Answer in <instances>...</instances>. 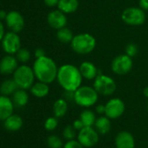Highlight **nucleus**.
<instances>
[{"instance_id": "f257e3e1", "label": "nucleus", "mask_w": 148, "mask_h": 148, "mask_svg": "<svg viewBox=\"0 0 148 148\" xmlns=\"http://www.w3.org/2000/svg\"><path fill=\"white\" fill-rule=\"evenodd\" d=\"M57 81L64 91L75 92L81 86L83 77L79 67L71 64H64L58 67Z\"/></svg>"}, {"instance_id": "f03ea898", "label": "nucleus", "mask_w": 148, "mask_h": 148, "mask_svg": "<svg viewBox=\"0 0 148 148\" xmlns=\"http://www.w3.org/2000/svg\"><path fill=\"white\" fill-rule=\"evenodd\" d=\"M35 77L38 81L51 84L57 80L58 67L55 61L46 55L35 59L32 66Z\"/></svg>"}, {"instance_id": "7ed1b4c3", "label": "nucleus", "mask_w": 148, "mask_h": 148, "mask_svg": "<svg viewBox=\"0 0 148 148\" xmlns=\"http://www.w3.org/2000/svg\"><path fill=\"white\" fill-rule=\"evenodd\" d=\"M96 45V38L92 34L86 32L74 35L71 42V47L73 51L80 55L91 53L95 49Z\"/></svg>"}, {"instance_id": "20e7f679", "label": "nucleus", "mask_w": 148, "mask_h": 148, "mask_svg": "<svg viewBox=\"0 0 148 148\" xmlns=\"http://www.w3.org/2000/svg\"><path fill=\"white\" fill-rule=\"evenodd\" d=\"M99 95L93 86H81L74 92V102L81 107L88 108L97 104Z\"/></svg>"}, {"instance_id": "39448f33", "label": "nucleus", "mask_w": 148, "mask_h": 148, "mask_svg": "<svg viewBox=\"0 0 148 148\" xmlns=\"http://www.w3.org/2000/svg\"><path fill=\"white\" fill-rule=\"evenodd\" d=\"M12 75L18 88L25 90L31 89L36 79L33 69L25 64L18 65Z\"/></svg>"}, {"instance_id": "423d86ee", "label": "nucleus", "mask_w": 148, "mask_h": 148, "mask_svg": "<svg viewBox=\"0 0 148 148\" xmlns=\"http://www.w3.org/2000/svg\"><path fill=\"white\" fill-rule=\"evenodd\" d=\"M122 21L131 26L142 25L146 19V14L139 6H131L125 9L121 14Z\"/></svg>"}, {"instance_id": "0eeeda50", "label": "nucleus", "mask_w": 148, "mask_h": 148, "mask_svg": "<svg viewBox=\"0 0 148 148\" xmlns=\"http://www.w3.org/2000/svg\"><path fill=\"white\" fill-rule=\"evenodd\" d=\"M93 87L99 95L111 96L115 92L117 85L112 77L99 73L94 79Z\"/></svg>"}, {"instance_id": "6e6552de", "label": "nucleus", "mask_w": 148, "mask_h": 148, "mask_svg": "<svg viewBox=\"0 0 148 148\" xmlns=\"http://www.w3.org/2000/svg\"><path fill=\"white\" fill-rule=\"evenodd\" d=\"M132 58L129 57L125 53L116 56L111 64L112 71L117 75H125L132 71Z\"/></svg>"}, {"instance_id": "1a4fd4ad", "label": "nucleus", "mask_w": 148, "mask_h": 148, "mask_svg": "<svg viewBox=\"0 0 148 148\" xmlns=\"http://www.w3.org/2000/svg\"><path fill=\"white\" fill-rule=\"evenodd\" d=\"M1 46L3 51L11 55L16 54L21 48V39L17 32H8L5 34L3 39L1 40Z\"/></svg>"}, {"instance_id": "9d476101", "label": "nucleus", "mask_w": 148, "mask_h": 148, "mask_svg": "<svg viewBox=\"0 0 148 148\" xmlns=\"http://www.w3.org/2000/svg\"><path fill=\"white\" fill-rule=\"evenodd\" d=\"M78 140L84 147H92L99 140V132L92 126H85L78 133Z\"/></svg>"}, {"instance_id": "9b49d317", "label": "nucleus", "mask_w": 148, "mask_h": 148, "mask_svg": "<svg viewBox=\"0 0 148 148\" xmlns=\"http://www.w3.org/2000/svg\"><path fill=\"white\" fill-rule=\"evenodd\" d=\"M125 110V106L124 101L119 98H112L109 99L106 104L105 115L110 119H116L124 114Z\"/></svg>"}, {"instance_id": "f8f14e48", "label": "nucleus", "mask_w": 148, "mask_h": 148, "mask_svg": "<svg viewBox=\"0 0 148 148\" xmlns=\"http://www.w3.org/2000/svg\"><path fill=\"white\" fill-rule=\"evenodd\" d=\"M5 21L6 26L10 29V31L17 33L22 32L25 25V21L23 15L17 11L9 12Z\"/></svg>"}, {"instance_id": "ddd939ff", "label": "nucleus", "mask_w": 148, "mask_h": 148, "mask_svg": "<svg viewBox=\"0 0 148 148\" xmlns=\"http://www.w3.org/2000/svg\"><path fill=\"white\" fill-rule=\"evenodd\" d=\"M46 20H47V24L49 25V26L57 31L63 27H65L67 25L66 14L58 9L50 12L47 15Z\"/></svg>"}, {"instance_id": "4468645a", "label": "nucleus", "mask_w": 148, "mask_h": 148, "mask_svg": "<svg viewBox=\"0 0 148 148\" xmlns=\"http://www.w3.org/2000/svg\"><path fill=\"white\" fill-rule=\"evenodd\" d=\"M18 60L16 56L7 54L0 60V73L3 75H11L18 67Z\"/></svg>"}, {"instance_id": "2eb2a0df", "label": "nucleus", "mask_w": 148, "mask_h": 148, "mask_svg": "<svg viewBox=\"0 0 148 148\" xmlns=\"http://www.w3.org/2000/svg\"><path fill=\"white\" fill-rule=\"evenodd\" d=\"M116 148H134L135 139L132 133L126 131L119 132L115 138Z\"/></svg>"}, {"instance_id": "dca6fc26", "label": "nucleus", "mask_w": 148, "mask_h": 148, "mask_svg": "<svg viewBox=\"0 0 148 148\" xmlns=\"http://www.w3.org/2000/svg\"><path fill=\"white\" fill-rule=\"evenodd\" d=\"M14 104L8 96L0 95V121H5L8 117L13 114Z\"/></svg>"}, {"instance_id": "f3484780", "label": "nucleus", "mask_w": 148, "mask_h": 148, "mask_svg": "<svg viewBox=\"0 0 148 148\" xmlns=\"http://www.w3.org/2000/svg\"><path fill=\"white\" fill-rule=\"evenodd\" d=\"M79 71L83 79L86 80H94L96 77L100 73L97 66L90 61H84L79 65Z\"/></svg>"}, {"instance_id": "a211bd4d", "label": "nucleus", "mask_w": 148, "mask_h": 148, "mask_svg": "<svg viewBox=\"0 0 148 148\" xmlns=\"http://www.w3.org/2000/svg\"><path fill=\"white\" fill-rule=\"evenodd\" d=\"M23 125V119L18 114H12L4 121V126L9 132H18L22 128Z\"/></svg>"}, {"instance_id": "6ab92c4d", "label": "nucleus", "mask_w": 148, "mask_h": 148, "mask_svg": "<svg viewBox=\"0 0 148 148\" xmlns=\"http://www.w3.org/2000/svg\"><path fill=\"white\" fill-rule=\"evenodd\" d=\"M79 6V0H59L58 9L65 14H71L77 12Z\"/></svg>"}, {"instance_id": "aec40b11", "label": "nucleus", "mask_w": 148, "mask_h": 148, "mask_svg": "<svg viewBox=\"0 0 148 148\" xmlns=\"http://www.w3.org/2000/svg\"><path fill=\"white\" fill-rule=\"evenodd\" d=\"M31 93L38 99H42L46 97L49 92H50V87H49V84L38 81L37 83H34L32 85V86L31 87Z\"/></svg>"}, {"instance_id": "412c9836", "label": "nucleus", "mask_w": 148, "mask_h": 148, "mask_svg": "<svg viewBox=\"0 0 148 148\" xmlns=\"http://www.w3.org/2000/svg\"><path fill=\"white\" fill-rule=\"evenodd\" d=\"M12 102L15 106L17 107H23L27 105L29 101V95L25 89L18 88L13 94H12Z\"/></svg>"}, {"instance_id": "4be33fe9", "label": "nucleus", "mask_w": 148, "mask_h": 148, "mask_svg": "<svg viewBox=\"0 0 148 148\" xmlns=\"http://www.w3.org/2000/svg\"><path fill=\"white\" fill-rule=\"evenodd\" d=\"M95 129L100 134H106L111 131L112 123L111 119L106 116H100L95 121Z\"/></svg>"}, {"instance_id": "5701e85b", "label": "nucleus", "mask_w": 148, "mask_h": 148, "mask_svg": "<svg viewBox=\"0 0 148 148\" xmlns=\"http://www.w3.org/2000/svg\"><path fill=\"white\" fill-rule=\"evenodd\" d=\"M67 110H68V104L64 98L58 99L54 102L52 106V112H53V115L56 118L58 119L63 118L66 114Z\"/></svg>"}, {"instance_id": "b1692460", "label": "nucleus", "mask_w": 148, "mask_h": 148, "mask_svg": "<svg viewBox=\"0 0 148 148\" xmlns=\"http://www.w3.org/2000/svg\"><path fill=\"white\" fill-rule=\"evenodd\" d=\"M18 89V86L13 79H5V81L1 83V85H0V94L9 97L12 95Z\"/></svg>"}, {"instance_id": "393cba45", "label": "nucleus", "mask_w": 148, "mask_h": 148, "mask_svg": "<svg viewBox=\"0 0 148 148\" xmlns=\"http://www.w3.org/2000/svg\"><path fill=\"white\" fill-rule=\"evenodd\" d=\"M56 36H57L58 40L63 44H71V42L74 37L72 32L66 26L58 30Z\"/></svg>"}, {"instance_id": "a878e982", "label": "nucleus", "mask_w": 148, "mask_h": 148, "mask_svg": "<svg viewBox=\"0 0 148 148\" xmlns=\"http://www.w3.org/2000/svg\"><path fill=\"white\" fill-rule=\"evenodd\" d=\"M79 119L82 120L85 126H92L97 119L95 113L91 110H84L81 112Z\"/></svg>"}, {"instance_id": "bb28decb", "label": "nucleus", "mask_w": 148, "mask_h": 148, "mask_svg": "<svg viewBox=\"0 0 148 148\" xmlns=\"http://www.w3.org/2000/svg\"><path fill=\"white\" fill-rule=\"evenodd\" d=\"M15 56L18 62L22 64H26L31 59V52L29 51L28 49L25 48H20L18 51L15 54Z\"/></svg>"}, {"instance_id": "cd10ccee", "label": "nucleus", "mask_w": 148, "mask_h": 148, "mask_svg": "<svg viewBox=\"0 0 148 148\" xmlns=\"http://www.w3.org/2000/svg\"><path fill=\"white\" fill-rule=\"evenodd\" d=\"M46 144L49 148H62V139L57 135H50L46 139Z\"/></svg>"}, {"instance_id": "c85d7f7f", "label": "nucleus", "mask_w": 148, "mask_h": 148, "mask_svg": "<svg viewBox=\"0 0 148 148\" xmlns=\"http://www.w3.org/2000/svg\"><path fill=\"white\" fill-rule=\"evenodd\" d=\"M62 134H63V137L67 140L74 139L76 138V130L73 127L72 125H68L64 128Z\"/></svg>"}, {"instance_id": "c756f323", "label": "nucleus", "mask_w": 148, "mask_h": 148, "mask_svg": "<svg viewBox=\"0 0 148 148\" xmlns=\"http://www.w3.org/2000/svg\"><path fill=\"white\" fill-rule=\"evenodd\" d=\"M58 118H56L55 116L49 117L45 121V130H47L49 132L55 130L58 127Z\"/></svg>"}, {"instance_id": "7c9ffc66", "label": "nucleus", "mask_w": 148, "mask_h": 148, "mask_svg": "<svg viewBox=\"0 0 148 148\" xmlns=\"http://www.w3.org/2000/svg\"><path fill=\"white\" fill-rule=\"evenodd\" d=\"M125 51V54L128 55L129 57L134 58L138 52V48L134 43H129L128 45H126Z\"/></svg>"}, {"instance_id": "2f4dec72", "label": "nucleus", "mask_w": 148, "mask_h": 148, "mask_svg": "<svg viewBox=\"0 0 148 148\" xmlns=\"http://www.w3.org/2000/svg\"><path fill=\"white\" fill-rule=\"evenodd\" d=\"M63 148H85L81 144L80 142L77 139H71V140H68L64 145V147Z\"/></svg>"}, {"instance_id": "473e14b6", "label": "nucleus", "mask_w": 148, "mask_h": 148, "mask_svg": "<svg viewBox=\"0 0 148 148\" xmlns=\"http://www.w3.org/2000/svg\"><path fill=\"white\" fill-rule=\"evenodd\" d=\"M72 125H73V127H74V128H75V130H76V131H80L82 128H84V127H85V125H84V123L82 122V120H81L80 119H79L74 120V122H73Z\"/></svg>"}, {"instance_id": "72a5a7b5", "label": "nucleus", "mask_w": 148, "mask_h": 148, "mask_svg": "<svg viewBox=\"0 0 148 148\" xmlns=\"http://www.w3.org/2000/svg\"><path fill=\"white\" fill-rule=\"evenodd\" d=\"M59 0H44V3L46 6L53 8V7H58Z\"/></svg>"}, {"instance_id": "f704fd0d", "label": "nucleus", "mask_w": 148, "mask_h": 148, "mask_svg": "<svg viewBox=\"0 0 148 148\" xmlns=\"http://www.w3.org/2000/svg\"><path fill=\"white\" fill-rule=\"evenodd\" d=\"M138 6L145 11H148V0H138Z\"/></svg>"}, {"instance_id": "c9c22d12", "label": "nucleus", "mask_w": 148, "mask_h": 148, "mask_svg": "<svg viewBox=\"0 0 148 148\" xmlns=\"http://www.w3.org/2000/svg\"><path fill=\"white\" fill-rule=\"evenodd\" d=\"M34 56H35L36 58L44 57V56H45V50L42 49V48H38V49H36L35 51H34Z\"/></svg>"}, {"instance_id": "e433bc0d", "label": "nucleus", "mask_w": 148, "mask_h": 148, "mask_svg": "<svg viewBox=\"0 0 148 148\" xmlns=\"http://www.w3.org/2000/svg\"><path fill=\"white\" fill-rule=\"evenodd\" d=\"M96 112L98 114H100V115L105 114V112H106V105H101V104L98 105L96 106Z\"/></svg>"}, {"instance_id": "4c0bfd02", "label": "nucleus", "mask_w": 148, "mask_h": 148, "mask_svg": "<svg viewBox=\"0 0 148 148\" xmlns=\"http://www.w3.org/2000/svg\"><path fill=\"white\" fill-rule=\"evenodd\" d=\"M5 34V25L3 24V22L0 20V42L3 39L4 36Z\"/></svg>"}, {"instance_id": "58836bf2", "label": "nucleus", "mask_w": 148, "mask_h": 148, "mask_svg": "<svg viewBox=\"0 0 148 148\" xmlns=\"http://www.w3.org/2000/svg\"><path fill=\"white\" fill-rule=\"evenodd\" d=\"M7 13H8V12H6L4 11V10H0V20H1V21L5 20L6 16H7Z\"/></svg>"}, {"instance_id": "ea45409f", "label": "nucleus", "mask_w": 148, "mask_h": 148, "mask_svg": "<svg viewBox=\"0 0 148 148\" xmlns=\"http://www.w3.org/2000/svg\"><path fill=\"white\" fill-rule=\"evenodd\" d=\"M143 94L145 98H148V86L145 87L144 90H143Z\"/></svg>"}, {"instance_id": "a19ab883", "label": "nucleus", "mask_w": 148, "mask_h": 148, "mask_svg": "<svg viewBox=\"0 0 148 148\" xmlns=\"http://www.w3.org/2000/svg\"><path fill=\"white\" fill-rule=\"evenodd\" d=\"M147 111H148V104H147Z\"/></svg>"}]
</instances>
